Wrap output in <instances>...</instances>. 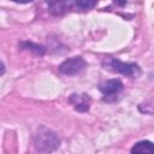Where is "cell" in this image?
Returning <instances> with one entry per match:
<instances>
[{
    "label": "cell",
    "mask_w": 154,
    "mask_h": 154,
    "mask_svg": "<svg viewBox=\"0 0 154 154\" xmlns=\"http://www.w3.org/2000/svg\"><path fill=\"white\" fill-rule=\"evenodd\" d=\"M85 67H87V63L82 57H73L64 60L59 65V72L66 76H73L79 73Z\"/></svg>",
    "instance_id": "277c9868"
},
{
    "label": "cell",
    "mask_w": 154,
    "mask_h": 154,
    "mask_svg": "<svg viewBox=\"0 0 154 154\" xmlns=\"http://www.w3.org/2000/svg\"><path fill=\"white\" fill-rule=\"evenodd\" d=\"M96 5V1H90V0H79L73 2V7H76L79 11H88L93 8Z\"/></svg>",
    "instance_id": "9c48e42d"
},
{
    "label": "cell",
    "mask_w": 154,
    "mask_h": 154,
    "mask_svg": "<svg viewBox=\"0 0 154 154\" xmlns=\"http://www.w3.org/2000/svg\"><path fill=\"white\" fill-rule=\"evenodd\" d=\"M20 48L22 49H30V51H32L34 53H36V54H38V55H42V54H45V48L42 47V46H38V45H35V43H32V42H22L20 43Z\"/></svg>",
    "instance_id": "ba28073f"
},
{
    "label": "cell",
    "mask_w": 154,
    "mask_h": 154,
    "mask_svg": "<svg viewBox=\"0 0 154 154\" xmlns=\"http://www.w3.org/2000/svg\"><path fill=\"white\" fill-rule=\"evenodd\" d=\"M131 154H154V146L150 141H140L131 148Z\"/></svg>",
    "instance_id": "8992f818"
},
{
    "label": "cell",
    "mask_w": 154,
    "mask_h": 154,
    "mask_svg": "<svg viewBox=\"0 0 154 154\" xmlns=\"http://www.w3.org/2000/svg\"><path fill=\"white\" fill-rule=\"evenodd\" d=\"M123 83L119 79H108L102 82L99 85L100 91L103 94V101L106 102H114L119 94L123 91Z\"/></svg>",
    "instance_id": "3957f363"
},
{
    "label": "cell",
    "mask_w": 154,
    "mask_h": 154,
    "mask_svg": "<svg viewBox=\"0 0 154 154\" xmlns=\"http://www.w3.org/2000/svg\"><path fill=\"white\" fill-rule=\"evenodd\" d=\"M35 147L41 153H52L60 146V138L58 134L46 126L38 128L34 137Z\"/></svg>",
    "instance_id": "6da1fadb"
},
{
    "label": "cell",
    "mask_w": 154,
    "mask_h": 154,
    "mask_svg": "<svg viewBox=\"0 0 154 154\" xmlns=\"http://www.w3.org/2000/svg\"><path fill=\"white\" fill-rule=\"evenodd\" d=\"M103 67L117 73H122L126 77L130 78H136L141 75V69L137 64H129V63H123L118 59L114 58H106L103 60Z\"/></svg>",
    "instance_id": "7a4b0ae2"
},
{
    "label": "cell",
    "mask_w": 154,
    "mask_h": 154,
    "mask_svg": "<svg viewBox=\"0 0 154 154\" xmlns=\"http://www.w3.org/2000/svg\"><path fill=\"white\" fill-rule=\"evenodd\" d=\"M48 6L53 14H61V13L71 10L73 7V2H71V1H52V2H48Z\"/></svg>",
    "instance_id": "52a82bcc"
},
{
    "label": "cell",
    "mask_w": 154,
    "mask_h": 154,
    "mask_svg": "<svg viewBox=\"0 0 154 154\" xmlns=\"http://www.w3.org/2000/svg\"><path fill=\"white\" fill-rule=\"evenodd\" d=\"M4 72H5V65L0 61V76H1V75H4Z\"/></svg>",
    "instance_id": "30bf717a"
},
{
    "label": "cell",
    "mask_w": 154,
    "mask_h": 154,
    "mask_svg": "<svg viewBox=\"0 0 154 154\" xmlns=\"http://www.w3.org/2000/svg\"><path fill=\"white\" fill-rule=\"evenodd\" d=\"M69 101L78 112H87L90 107V97L87 94H71Z\"/></svg>",
    "instance_id": "5b68a950"
}]
</instances>
